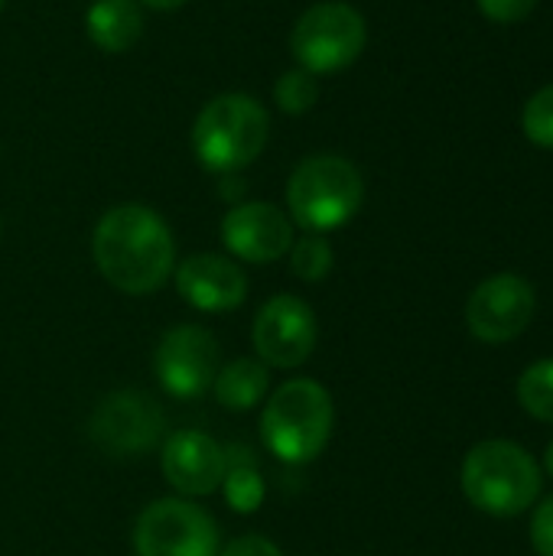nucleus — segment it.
<instances>
[{"instance_id": "1", "label": "nucleus", "mask_w": 553, "mask_h": 556, "mask_svg": "<svg viewBox=\"0 0 553 556\" xmlns=\"http://www.w3.org/2000/svg\"><path fill=\"white\" fill-rule=\"evenodd\" d=\"M91 254L101 277L130 296H147L166 283L176 264L169 225L147 205H117L101 215Z\"/></svg>"}, {"instance_id": "2", "label": "nucleus", "mask_w": 553, "mask_h": 556, "mask_svg": "<svg viewBox=\"0 0 553 556\" xmlns=\"http://www.w3.org/2000/svg\"><path fill=\"white\" fill-rule=\"evenodd\" d=\"M267 137H271V114L257 98L244 91H228L212 98L192 124V150L199 163L209 173H222V176L251 166L264 153Z\"/></svg>"}, {"instance_id": "3", "label": "nucleus", "mask_w": 553, "mask_h": 556, "mask_svg": "<svg viewBox=\"0 0 553 556\" xmlns=\"http://www.w3.org/2000/svg\"><path fill=\"white\" fill-rule=\"evenodd\" d=\"M463 492L473 508L492 518H518L541 495L538 459L512 440H486L473 446L460 472Z\"/></svg>"}, {"instance_id": "4", "label": "nucleus", "mask_w": 553, "mask_h": 556, "mask_svg": "<svg viewBox=\"0 0 553 556\" xmlns=\"http://www.w3.org/2000/svg\"><path fill=\"white\" fill-rule=\"evenodd\" d=\"M332 420L336 410L329 391L310 378H297L287 381L267 401L261 417V437L277 459L303 466L326 450L332 437Z\"/></svg>"}, {"instance_id": "5", "label": "nucleus", "mask_w": 553, "mask_h": 556, "mask_svg": "<svg viewBox=\"0 0 553 556\" xmlns=\"http://www.w3.org/2000/svg\"><path fill=\"white\" fill-rule=\"evenodd\" d=\"M362 199H365V182L359 166L336 153H319L303 160L287 182L290 218L310 235H326L332 228H342L362 208Z\"/></svg>"}, {"instance_id": "6", "label": "nucleus", "mask_w": 553, "mask_h": 556, "mask_svg": "<svg viewBox=\"0 0 553 556\" xmlns=\"http://www.w3.org/2000/svg\"><path fill=\"white\" fill-rule=\"evenodd\" d=\"M368 42L365 16L342 0L313 3L290 33V52L310 75H332L349 68Z\"/></svg>"}, {"instance_id": "7", "label": "nucleus", "mask_w": 553, "mask_h": 556, "mask_svg": "<svg viewBox=\"0 0 553 556\" xmlns=\"http://www.w3.org/2000/svg\"><path fill=\"white\" fill-rule=\"evenodd\" d=\"M134 547L137 556H218V528L199 505L163 498L140 511Z\"/></svg>"}, {"instance_id": "8", "label": "nucleus", "mask_w": 553, "mask_h": 556, "mask_svg": "<svg viewBox=\"0 0 553 556\" xmlns=\"http://www.w3.org/2000/svg\"><path fill=\"white\" fill-rule=\"evenodd\" d=\"M535 309H538V296L525 277L495 274L473 290L466 303V323L479 342L505 345L531 326Z\"/></svg>"}, {"instance_id": "9", "label": "nucleus", "mask_w": 553, "mask_h": 556, "mask_svg": "<svg viewBox=\"0 0 553 556\" xmlns=\"http://www.w3.org/2000/svg\"><path fill=\"white\" fill-rule=\"evenodd\" d=\"M88 433L111 456H140L160 443L163 410L143 391H117L95 407Z\"/></svg>"}, {"instance_id": "10", "label": "nucleus", "mask_w": 553, "mask_h": 556, "mask_svg": "<svg viewBox=\"0 0 553 556\" xmlns=\"http://www.w3.org/2000/svg\"><path fill=\"white\" fill-rule=\"evenodd\" d=\"M153 368L166 394L202 397L218 375V342L202 326H176L160 339Z\"/></svg>"}, {"instance_id": "11", "label": "nucleus", "mask_w": 553, "mask_h": 556, "mask_svg": "<svg viewBox=\"0 0 553 556\" xmlns=\"http://www.w3.org/2000/svg\"><path fill=\"white\" fill-rule=\"evenodd\" d=\"M254 349L264 365L297 368L316 349V316L297 296H274L254 319Z\"/></svg>"}, {"instance_id": "12", "label": "nucleus", "mask_w": 553, "mask_h": 556, "mask_svg": "<svg viewBox=\"0 0 553 556\" xmlns=\"http://www.w3.org/2000/svg\"><path fill=\"white\" fill-rule=\"evenodd\" d=\"M222 241L248 264H271L290 254L293 225L271 202H241L222 218Z\"/></svg>"}, {"instance_id": "13", "label": "nucleus", "mask_w": 553, "mask_h": 556, "mask_svg": "<svg viewBox=\"0 0 553 556\" xmlns=\"http://www.w3.org/2000/svg\"><path fill=\"white\" fill-rule=\"evenodd\" d=\"M176 290L202 313H228L244 303L248 277L222 254H192L176 267Z\"/></svg>"}, {"instance_id": "14", "label": "nucleus", "mask_w": 553, "mask_h": 556, "mask_svg": "<svg viewBox=\"0 0 553 556\" xmlns=\"http://www.w3.org/2000/svg\"><path fill=\"white\" fill-rule=\"evenodd\" d=\"M163 476L186 498L212 495L225 476V450L199 430H179L163 446Z\"/></svg>"}, {"instance_id": "15", "label": "nucleus", "mask_w": 553, "mask_h": 556, "mask_svg": "<svg viewBox=\"0 0 553 556\" xmlns=\"http://www.w3.org/2000/svg\"><path fill=\"white\" fill-rule=\"evenodd\" d=\"M85 26L101 52H127L143 33V13L137 0H95Z\"/></svg>"}, {"instance_id": "16", "label": "nucleus", "mask_w": 553, "mask_h": 556, "mask_svg": "<svg viewBox=\"0 0 553 556\" xmlns=\"http://www.w3.org/2000/svg\"><path fill=\"white\" fill-rule=\"evenodd\" d=\"M215 401L228 410H251L267 391V365L254 358H238L225 365L212 381Z\"/></svg>"}, {"instance_id": "17", "label": "nucleus", "mask_w": 553, "mask_h": 556, "mask_svg": "<svg viewBox=\"0 0 553 556\" xmlns=\"http://www.w3.org/2000/svg\"><path fill=\"white\" fill-rule=\"evenodd\" d=\"M235 456L225 453V476H222V485H225V498L235 511L241 515H251L257 511L261 498H264V482H261V472L254 466V459L244 453V450H231Z\"/></svg>"}, {"instance_id": "18", "label": "nucleus", "mask_w": 553, "mask_h": 556, "mask_svg": "<svg viewBox=\"0 0 553 556\" xmlns=\"http://www.w3.org/2000/svg\"><path fill=\"white\" fill-rule=\"evenodd\" d=\"M518 401L535 417L553 424V358H541L518 378Z\"/></svg>"}, {"instance_id": "19", "label": "nucleus", "mask_w": 553, "mask_h": 556, "mask_svg": "<svg viewBox=\"0 0 553 556\" xmlns=\"http://www.w3.org/2000/svg\"><path fill=\"white\" fill-rule=\"evenodd\" d=\"M319 98V81L306 68H290L274 85V101L284 114H306Z\"/></svg>"}, {"instance_id": "20", "label": "nucleus", "mask_w": 553, "mask_h": 556, "mask_svg": "<svg viewBox=\"0 0 553 556\" xmlns=\"http://www.w3.org/2000/svg\"><path fill=\"white\" fill-rule=\"evenodd\" d=\"M290 267L300 280L316 283L332 270V248L323 235H303L300 241H293L290 248Z\"/></svg>"}, {"instance_id": "21", "label": "nucleus", "mask_w": 553, "mask_h": 556, "mask_svg": "<svg viewBox=\"0 0 553 556\" xmlns=\"http://www.w3.org/2000/svg\"><path fill=\"white\" fill-rule=\"evenodd\" d=\"M525 134L531 143L553 150V85L541 88L538 94H531V101L525 104Z\"/></svg>"}, {"instance_id": "22", "label": "nucleus", "mask_w": 553, "mask_h": 556, "mask_svg": "<svg viewBox=\"0 0 553 556\" xmlns=\"http://www.w3.org/2000/svg\"><path fill=\"white\" fill-rule=\"evenodd\" d=\"M531 547L538 556H553V495L538 505L531 518Z\"/></svg>"}, {"instance_id": "23", "label": "nucleus", "mask_w": 553, "mask_h": 556, "mask_svg": "<svg viewBox=\"0 0 553 556\" xmlns=\"http://www.w3.org/2000/svg\"><path fill=\"white\" fill-rule=\"evenodd\" d=\"M535 7H538V0H479V10H482L492 23H518V20H525Z\"/></svg>"}, {"instance_id": "24", "label": "nucleus", "mask_w": 553, "mask_h": 556, "mask_svg": "<svg viewBox=\"0 0 553 556\" xmlns=\"http://www.w3.org/2000/svg\"><path fill=\"white\" fill-rule=\"evenodd\" d=\"M222 556H284L280 547L267 538H257V534H248V538H238L225 547Z\"/></svg>"}, {"instance_id": "25", "label": "nucleus", "mask_w": 553, "mask_h": 556, "mask_svg": "<svg viewBox=\"0 0 553 556\" xmlns=\"http://www.w3.org/2000/svg\"><path fill=\"white\" fill-rule=\"evenodd\" d=\"M143 7H153V10H176V7H183V3H189V0H140Z\"/></svg>"}, {"instance_id": "26", "label": "nucleus", "mask_w": 553, "mask_h": 556, "mask_svg": "<svg viewBox=\"0 0 553 556\" xmlns=\"http://www.w3.org/2000/svg\"><path fill=\"white\" fill-rule=\"evenodd\" d=\"M544 469H548V476L553 479V443L548 446V453H544Z\"/></svg>"}, {"instance_id": "27", "label": "nucleus", "mask_w": 553, "mask_h": 556, "mask_svg": "<svg viewBox=\"0 0 553 556\" xmlns=\"http://www.w3.org/2000/svg\"><path fill=\"white\" fill-rule=\"evenodd\" d=\"M3 3H7V0H0V10H3Z\"/></svg>"}]
</instances>
